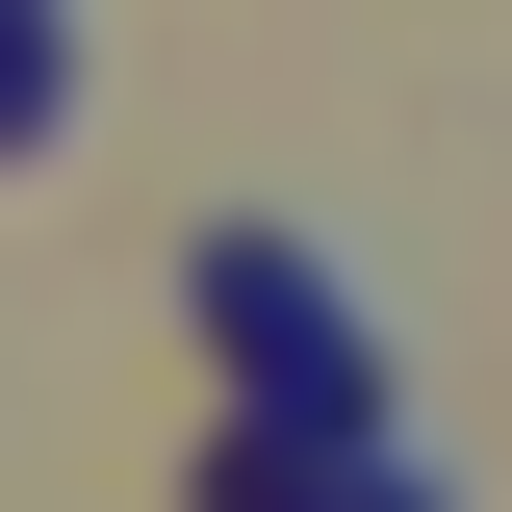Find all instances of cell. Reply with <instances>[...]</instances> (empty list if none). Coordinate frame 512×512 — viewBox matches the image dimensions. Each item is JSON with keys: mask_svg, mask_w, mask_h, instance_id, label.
<instances>
[{"mask_svg": "<svg viewBox=\"0 0 512 512\" xmlns=\"http://www.w3.org/2000/svg\"><path fill=\"white\" fill-rule=\"evenodd\" d=\"M180 282H205V359H231L256 436H384V333L333 308V256H308V231H205Z\"/></svg>", "mask_w": 512, "mask_h": 512, "instance_id": "6da1fadb", "label": "cell"}, {"mask_svg": "<svg viewBox=\"0 0 512 512\" xmlns=\"http://www.w3.org/2000/svg\"><path fill=\"white\" fill-rule=\"evenodd\" d=\"M52 103H77V26H52V0H0V154H52Z\"/></svg>", "mask_w": 512, "mask_h": 512, "instance_id": "7a4b0ae2", "label": "cell"}]
</instances>
